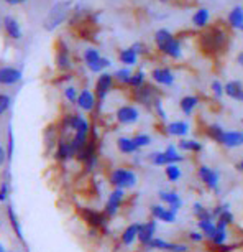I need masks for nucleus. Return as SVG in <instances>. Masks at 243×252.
I'll use <instances>...</instances> for the list:
<instances>
[{
	"mask_svg": "<svg viewBox=\"0 0 243 252\" xmlns=\"http://www.w3.org/2000/svg\"><path fill=\"white\" fill-rule=\"evenodd\" d=\"M237 61H238V64H240L242 68H243V51H240V53H238V56H237Z\"/></svg>",
	"mask_w": 243,
	"mask_h": 252,
	"instance_id": "obj_50",
	"label": "nucleus"
},
{
	"mask_svg": "<svg viewBox=\"0 0 243 252\" xmlns=\"http://www.w3.org/2000/svg\"><path fill=\"white\" fill-rule=\"evenodd\" d=\"M211 89H212V94L216 96L217 99H220L223 94H225V88L222 86L220 81H214V83L211 84Z\"/></svg>",
	"mask_w": 243,
	"mask_h": 252,
	"instance_id": "obj_43",
	"label": "nucleus"
},
{
	"mask_svg": "<svg viewBox=\"0 0 243 252\" xmlns=\"http://www.w3.org/2000/svg\"><path fill=\"white\" fill-rule=\"evenodd\" d=\"M148 251H161V252H189L188 244H178V242H169L161 237H155L148 246L145 247Z\"/></svg>",
	"mask_w": 243,
	"mask_h": 252,
	"instance_id": "obj_8",
	"label": "nucleus"
},
{
	"mask_svg": "<svg viewBox=\"0 0 243 252\" xmlns=\"http://www.w3.org/2000/svg\"><path fill=\"white\" fill-rule=\"evenodd\" d=\"M140 227H141L140 222H133V224L127 226L125 229H123L122 236H120L122 244L123 246H132L133 242L138 239V232H140Z\"/></svg>",
	"mask_w": 243,
	"mask_h": 252,
	"instance_id": "obj_20",
	"label": "nucleus"
},
{
	"mask_svg": "<svg viewBox=\"0 0 243 252\" xmlns=\"http://www.w3.org/2000/svg\"><path fill=\"white\" fill-rule=\"evenodd\" d=\"M194 216L197 218V221H214L212 211H209L206 206H202L201 203L194 204Z\"/></svg>",
	"mask_w": 243,
	"mask_h": 252,
	"instance_id": "obj_34",
	"label": "nucleus"
},
{
	"mask_svg": "<svg viewBox=\"0 0 243 252\" xmlns=\"http://www.w3.org/2000/svg\"><path fill=\"white\" fill-rule=\"evenodd\" d=\"M150 215L156 221L171 224V222L176 221L178 211H174V209H171V208H164L163 204H151V206H150Z\"/></svg>",
	"mask_w": 243,
	"mask_h": 252,
	"instance_id": "obj_11",
	"label": "nucleus"
},
{
	"mask_svg": "<svg viewBox=\"0 0 243 252\" xmlns=\"http://www.w3.org/2000/svg\"><path fill=\"white\" fill-rule=\"evenodd\" d=\"M225 132L227 130L223 129L222 126H218V124H209V126L206 127V135L218 145H222L223 137H225Z\"/></svg>",
	"mask_w": 243,
	"mask_h": 252,
	"instance_id": "obj_25",
	"label": "nucleus"
},
{
	"mask_svg": "<svg viewBox=\"0 0 243 252\" xmlns=\"http://www.w3.org/2000/svg\"><path fill=\"white\" fill-rule=\"evenodd\" d=\"M209 22H211V10L207 7H201L194 12L192 15V25L196 28H207Z\"/></svg>",
	"mask_w": 243,
	"mask_h": 252,
	"instance_id": "obj_21",
	"label": "nucleus"
},
{
	"mask_svg": "<svg viewBox=\"0 0 243 252\" xmlns=\"http://www.w3.org/2000/svg\"><path fill=\"white\" fill-rule=\"evenodd\" d=\"M64 97L68 99L69 102H78L79 94H78V91H76V88L69 86V88H66V89H64Z\"/></svg>",
	"mask_w": 243,
	"mask_h": 252,
	"instance_id": "obj_45",
	"label": "nucleus"
},
{
	"mask_svg": "<svg viewBox=\"0 0 243 252\" xmlns=\"http://www.w3.org/2000/svg\"><path fill=\"white\" fill-rule=\"evenodd\" d=\"M78 106L85 112H90L95 107V94L90 93L89 89H84L78 97Z\"/></svg>",
	"mask_w": 243,
	"mask_h": 252,
	"instance_id": "obj_23",
	"label": "nucleus"
},
{
	"mask_svg": "<svg viewBox=\"0 0 243 252\" xmlns=\"http://www.w3.org/2000/svg\"><path fill=\"white\" fill-rule=\"evenodd\" d=\"M7 216H8V221H10L12 229L15 231L17 237H18V239H23V234H22V226H20V222H18V218H17L15 211H13V208H12V206H7Z\"/></svg>",
	"mask_w": 243,
	"mask_h": 252,
	"instance_id": "obj_35",
	"label": "nucleus"
},
{
	"mask_svg": "<svg viewBox=\"0 0 243 252\" xmlns=\"http://www.w3.org/2000/svg\"><path fill=\"white\" fill-rule=\"evenodd\" d=\"M145 79H146L145 71L138 69L136 73L132 74V79H130V84H128V86H132L133 89H138V88H141V86H145V84H146Z\"/></svg>",
	"mask_w": 243,
	"mask_h": 252,
	"instance_id": "obj_39",
	"label": "nucleus"
},
{
	"mask_svg": "<svg viewBox=\"0 0 243 252\" xmlns=\"http://www.w3.org/2000/svg\"><path fill=\"white\" fill-rule=\"evenodd\" d=\"M8 193H10V185H8V180L5 178L2 182V185H0V203L7 201Z\"/></svg>",
	"mask_w": 243,
	"mask_h": 252,
	"instance_id": "obj_44",
	"label": "nucleus"
},
{
	"mask_svg": "<svg viewBox=\"0 0 243 252\" xmlns=\"http://www.w3.org/2000/svg\"><path fill=\"white\" fill-rule=\"evenodd\" d=\"M113 76L108 73H102L99 76L97 83H95V97H97L99 102H102L104 99L107 97V94L112 91L113 88Z\"/></svg>",
	"mask_w": 243,
	"mask_h": 252,
	"instance_id": "obj_12",
	"label": "nucleus"
},
{
	"mask_svg": "<svg viewBox=\"0 0 243 252\" xmlns=\"http://www.w3.org/2000/svg\"><path fill=\"white\" fill-rule=\"evenodd\" d=\"M160 201L163 204H168L174 211H179V208L183 206V199L176 191H160Z\"/></svg>",
	"mask_w": 243,
	"mask_h": 252,
	"instance_id": "obj_19",
	"label": "nucleus"
},
{
	"mask_svg": "<svg viewBox=\"0 0 243 252\" xmlns=\"http://www.w3.org/2000/svg\"><path fill=\"white\" fill-rule=\"evenodd\" d=\"M197 178L211 191H218V173L207 165H201L197 168Z\"/></svg>",
	"mask_w": 243,
	"mask_h": 252,
	"instance_id": "obj_7",
	"label": "nucleus"
},
{
	"mask_svg": "<svg viewBox=\"0 0 243 252\" xmlns=\"http://www.w3.org/2000/svg\"><path fill=\"white\" fill-rule=\"evenodd\" d=\"M118 60H120V63H123V64L133 66V64H136L138 55L135 53V50H133V48H125V50L120 51V55H118Z\"/></svg>",
	"mask_w": 243,
	"mask_h": 252,
	"instance_id": "obj_32",
	"label": "nucleus"
},
{
	"mask_svg": "<svg viewBox=\"0 0 243 252\" xmlns=\"http://www.w3.org/2000/svg\"><path fill=\"white\" fill-rule=\"evenodd\" d=\"M227 237H228L227 227H220L216 224V231H214V234L209 237V241H211V244H214V246H220V244H225Z\"/></svg>",
	"mask_w": 243,
	"mask_h": 252,
	"instance_id": "obj_33",
	"label": "nucleus"
},
{
	"mask_svg": "<svg viewBox=\"0 0 243 252\" xmlns=\"http://www.w3.org/2000/svg\"><path fill=\"white\" fill-rule=\"evenodd\" d=\"M197 106H199V97L197 96H184L179 102V109L184 116H190Z\"/></svg>",
	"mask_w": 243,
	"mask_h": 252,
	"instance_id": "obj_29",
	"label": "nucleus"
},
{
	"mask_svg": "<svg viewBox=\"0 0 243 252\" xmlns=\"http://www.w3.org/2000/svg\"><path fill=\"white\" fill-rule=\"evenodd\" d=\"M56 66H58L61 71H66L73 66V63H71L69 51H68V48H66V45H59L58 51H56Z\"/></svg>",
	"mask_w": 243,
	"mask_h": 252,
	"instance_id": "obj_24",
	"label": "nucleus"
},
{
	"mask_svg": "<svg viewBox=\"0 0 243 252\" xmlns=\"http://www.w3.org/2000/svg\"><path fill=\"white\" fill-rule=\"evenodd\" d=\"M3 2H7L8 5H18V3H23V2H27V0H3Z\"/></svg>",
	"mask_w": 243,
	"mask_h": 252,
	"instance_id": "obj_49",
	"label": "nucleus"
},
{
	"mask_svg": "<svg viewBox=\"0 0 243 252\" xmlns=\"http://www.w3.org/2000/svg\"><path fill=\"white\" fill-rule=\"evenodd\" d=\"M5 161H8V155H7V150L0 145V168L5 165Z\"/></svg>",
	"mask_w": 243,
	"mask_h": 252,
	"instance_id": "obj_48",
	"label": "nucleus"
},
{
	"mask_svg": "<svg viewBox=\"0 0 243 252\" xmlns=\"http://www.w3.org/2000/svg\"><path fill=\"white\" fill-rule=\"evenodd\" d=\"M20 79H22V71L20 69L10 68V66L0 68V84H3V86H12V84H17Z\"/></svg>",
	"mask_w": 243,
	"mask_h": 252,
	"instance_id": "obj_16",
	"label": "nucleus"
},
{
	"mask_svg": "<svg viewBox=\"0 0 243 252\" xmlns=\"http://www.w3.org/2000/svg\"><path fill=\"white\" fill-rule=\"evenodd\" d=\"M135 91V101L143 104L146 107H155L156 104L161 102L160 99V93L158 89L155 86H150V84H145V86L138 88V89H133Z\"/></svg>",
	"mask_w": 243,
	"mask_h": 252,
	"instance_id": "obj_6",
	"label": "nucleus"
},
{
	"mask_svg": "<svg viewBox=\"0 0 243 252\" xmlns=\"http://www.w3.org/2000/svg\"><path fill=\"white\" fill-rule=\"evenodd\" d=\"M132 71L130 69H127V68H122V69H118L115 74H113V78H115L118 83H122V84H130V79H132Z\"/></svg>",
	"mask_w": 243,
	"mask_h": 252,
	"instance_id": "obj_40",
	"label": "nucleus"
},
{
	"mask_svg": "<svg viewBox=\"0 0 243 252\" xmlns=\"http://www.w3.org/2000/svg\"><path fill=\"white\" fill-rule=\"evenodd\" d=\"M79 215H81V218H82V221L85 222V224L90 227V229H94V231L106 229L107 220H108V218L106 216V213L95 211V209H90V208H81Z\"/></svg>",
	"mask_w": 243,
	"mask_h": 252,
	"instance_id": "obj_5",
	"label": "nucleus"
},
{
	"mask_svg": "<svg viewBox=\"0 0 243 252\" xmlns=\"http://www.w3.org/2000/svg\"><path fill=\"white\" fill-rule=\"evenodd\" d=\"M123 198H125V189H122V188H115L110 194H108L106 208H104V213H106L107 218H113L117 215V211L120 209L122 203H123Z\"/></svg>",
	"mask_w": 243,
	"mask_h": 252,
	"instance_id": "obj_10",
	"label": "nucleus"
},
{
	"mask_svg": "<svg viewBox=\"0 0 243 252\" xmlns=\"http://www.w3.org/2000/svg\"><path fill=\"white\" fill-rule=\"evenodd\" d=\"M0 252H5V251H3V247H2V244H0Z\"/></svg>",
	"mask_w": 243,
	"mask_h": 252,
	"instance_id": "obj_52",
	"label": "nucleus"
},
{
	"mask_svg": "<svg viewBox=\"0 0 243 252\" xmlns=\"http://www.w3.org/2000/svg\"><path fill=\"white\" fill-rule=\"evenodd\" d=\"M242 33H243V28H242Z\"/></svg>",
	"mask_w": 243,
	"mask_h": 252,
	"instance_id": "obj_54",
	"label": "nucleus"
},
{
	"mask_svg": "<svg viewBox=\"0 0 243 252\" xmlns=\"http://www.w3.org/2000/svg\"><path fill=\"white\" fill-rule=\"evenodd\" d=\"M233 222H235V218H233V215L230 213V209H225V211H223L222 215L217 218L216 224L220 226V227H227V229H228V226H232Z\"/></svg>",
	"mask_w": 243,
	"mask_h": 252,
	"instance_id": "obj_38",
	"label": "nucleus"
},
{
	"mask_svg": "<svg viewBox=\"0 0 243 252\" xmlns=\"http://www.w3.org/2000/svg\"><path fill=\"white\" fill-rule=\"evenodd\" d=\"M178 149H179V150H183V152H189V154H201L204 147H202L201 142H197V140L183 139V140H179Z\"/></svg>",
	"mask_w": 243,
	"mask_h": 252,
	"instance_id": "obj_31",
	"label": "nucleus"
},
{
	"mask_svg": "<svg viewBox=\"0 0 243 252\" xmlns=\"http://www.w3.org/2000/svg\"><path fill=\"white\" fill-rule=\"evenodd\" d=\"M242 126H243V121H242Z\"/></svg>",
	"mask_w": 243,
	"mask_h": 252,
	"instance_id": "obj_53",
	"label": "nucleus"
},
{
	"mask_svg": "<svg viewBox=\"0 0 243 252\" xmlns=\"http://www.w3.org/2000/svg\"><path fill=\"white\" fill-rule=\"evenodd\" d=\"M110 185H113L115 188H122V189H128L133 188L138 182L135 172L128 168H115L110 173Z\"/></svg>",
	"mask_w": 243,
	"mask_h": 252,
	"instance_id": "obj_4",
	"label": "nucleus"
},
{
	"mask_svg": "<svg viewBox=\"0 0 243 252\" xmlns=\"http://www.w3.org/2000/svg\"><path fill=\"white\" fill-rule=\"evenodd\" d=\"M227 23L232 30H242L243 28V7L242 5H235L228 12Z\"/></svg>",
	"mask_w": 243,
	"mask_h": 252,
	"instance_id": "obj_18",
	"label": "nucleus"
},
{
	"mask_svg": "<svg viewBox=\"0 0 243 252\" xmlns=\"http://www.w3.org/2000/svg\"><path fill=\"white\" fill-rule=\"evenodd\" d=\"M222 145L225 149H238L243 147V132L242 130H227Z\"/></svg>",
	"mask_w": 243,
	"mask_h": 252,
	"instance_id": "obj_17",
	"label": "nucleus"
},
{
	"mask_svg": "<svg viewBox=\"0 0 243 252\" xmlns=\"http://www.w3.org/2000/svg\"><path fill=\"white\" fill-rule=\"evenodd\" d=\"M223 88H225V94L228 97L243 102V84L240 81H228Z\"/></svg>",
	"mask_w": 243,
	"mask_h": 252,
	"instance_id": "obj_26",
	"label": "nucleus"
},
{
	"mask_svg": "<svg viewBox=\"0 0 243 252\" xmlns=\"http://www.w3.org/2000/svg\"><path fill=\"white\" fill-rule=\"evenodd\" d=\"M155 45H156V48L163 55L168 56V58H173V60L183 58V46H181V41L169 30H166V28H161V30L155 33Z\"/></svg>",
	"mask_w": 243,
	"mask_h": 252,
	"instance_id": "obj_2",
	"label": "nucleus"
},
{
	"mask_svg": "<svg viewBox=\"0 0 243 252\" xmlns=\"http://www.w3.org/2000/svg\"><path fill=\"white\" fill-rule=\"evenodd\" d=\"M10 104H12L10 96H7V94H0V116L5 114L8 109H10Z\"/></svg>",
	"mask_w": 243,
	"mask_h": 252,
	"instance_id": "obj_42",
	"label": "nucleus"
},
{
	"mask_svg": "<svg viewBox=\"0 0 243 252\" xmlns=\"http://www.w3.org/2000/svg\"><path fill=\"white\" fill-rule=\"evenodd\" d=\"M199 45H201V51L206 56H211V58L218 56L227 45V33L220 27H212L201 35Z\"/></svg>",
	"mask_w": 243,
	"mask_h": 252,
	"instance_id": "obj_1",
	"label": "nucleus"
},
{
	"mask_svg": "<svg viewBox=\"0 0 243 252\" xmlns=\"http://www.w3.org/2000/svg\"><path fill=\"white\" fill-rule=\"evenodd\" d=\"M101 58H102V56L99 55V51L95 48H89V50L84 51V61H85V64H87V68L94 66L95 63H99Z\"/></svg>",
	"mask_w": 243,
	"mask_h": 252,
	"instance_id": "obj_37",
	"label": "nucleus"
},
{
	"mask_svg": "<svg viewBox=\"0 0 243 252\" xmlns=\"http://www.w3.org/2000/svg\"><path fill=\"white\" fill-rule=\"evenodd\" d=\"M117 121L122 126H130V124L138 122L140 119V111L135 106H122L117 109Z\"/></svg>",
	"mask_w": 243,
	"mask_h": 252,
	"instance_id": "obj_13",
	"label": "nucleus"
},
{
	"mask_svg": "<svg viewBox=\"0 0 243 252\" xmlns=\"http://www.w3.org/2000/svg\"><path fill=\"white\" fill-rule=\"evenodd\" d=\"M68 8H69V3H58V5H54L51 8L50 15L45 20V28L46 30H54L56 27L59 25L61 22L64 20L66 15H68Z\"/></svg>",
	"mask_w": 243,
	"mask_h": 252,
	"instance_id": "obj_9",
	"label": "nucleus"
},
{
	"mask_svg": "<svg viewBox=\"0 0 243 252\" xmlns=\"http://www.w3.org/2000/svg\"><path fill=\"white\" fill-rule=\"evenodd\" d=\"M3 25H5L7 35L10 36L12 40H20V38H22V30H20V25L17 23L15 18L5 17V20H3Z\"/></svg>",
	"mask_w": 243,
	"mask_h": 252,
	"instance_id": "obj_30",
	"label": "nucleus"
},
{
	"mask_svg": "<svg viewBox=\"0 0 243 252\" xmlns=\"http://www.w3.org/2000/svg\"><path fill=\"white\" fill-rule=\"evenodd\" d=\"M189 132V124L184 121H174L166 126V134L173 137H184Z\"/></svg>",
	"mask_w": 243,
	"mask_h": 252,
	"instance_id": "obj_22",
	"label": "nucleus"
},
{
	"mask_svg": "<svg viewBox=\"0 0 243 252\" xmlns=\"http://www.w3.org/2000/svg\"><path fill=\"white\" fill-rule=\"evenodd\" d=\"M235 168L238 170V172H242V173H243V160L238 161V163L235 165Z\"/></svg>",
	"mask_w": 243,
	"mask_h": 252,
	"instance_id": "obj_51",
	"label": "nucleus"
},
{
	"mask_svg": "<svg viewBox=\"0 0 243 252\" xmlns=\"http://www.w3.org/2000/svg\"><path fill=\"white\" fill-rule=\"evenodd\" d=\"M151 79L155 81L160 86H173L174 83V74L173 71L166 66H160V68H155L151 71Z\"/></svg>",
	"mask_w": 243,
	"mask_h": 252,
	"instance_id": "obj_14",
	"label": "nucleus"
},
{
	"mask_svg": "<svg viewBox=\"0 0 243 252\" xmlns=\"http://www.w3.org/2000/svg\"><path fill=\"white\" fill-rule=\"evenodd\" d=\"M132 48H133V50H135V53H136L138 56H140V55H145V53H146V46H145V45H143V43H141V41H136V43H135V45H133V46H132Z\"/></svg>",
	"mask_w": 243,
	"mask_h": 252,
	"instance_id": "obj_47",
	"label": "nucleus"
},
{
	"mask_svg": "<svg viewBox=\"0 0 243 252\" xmlns=\"http://www.w3.org/2000/svg\"><path fill=\"white\" fill-rule=\"evenodd\" d=\"M132 139L135 142V145L138 147V150L145 149V147H148L151 144V137L148 134H136L135 137H132Z\"/></svg>",
	"mask_w": 243,
	"mask_h": 252,
	"instance_id": "obj_41",
	"label": "nucleus"
},
{
	"mask_svg": "<svg viewBox=\"0 0 243 252\" xmlns=\"http://www.w3.org/2000/svg\"><path fill=\"white\" fill-rule=\"evenodd\" d=\"M73 157H74V152H73V149H71L69 142L59 140L58 149H56V154H54V158L58 161H66V160L73 158Z\"/></svg>",
	"mask_w": 243,
	"mask_h": 252,
	"instance_id": "obj_28",
	"label": "nucleus"
},
{
	"mask_svg": "<svg viewBox=\"0 0 243 252\" xmlns=\"http://www.w3.org/2000/svg\"><path fill=\"white\" fill-rule=\"evenodd\" d=\"M189 239L197 244V242H202L204 239H206V236H204L201 231H190L189 232Z\"/></svg>",
	"mask_w": 243,
	"mask_h": 252,
	"instance_id": "obj_46",
	"label": "nucleus"
},
{
	"mask_svg": "<svg viewBox=\"0 0 243 252\" xmlns=\"http://www.w3.org/2000/svg\"><path fill=\"white\" fill-rule=\"evenodd\" d=\"M148 158L156 166H168V165H179L183 161V155H179V149H176L174 145H168V149L164 152L151 154Z\"/></svg>",
	"mask_w": 243,
	"mask_h": 252,
	"instance_id": "obj_3",
	"label": "nucleus"
},
{
	"mask_svg": "<svg viewBox=\"0 0 243 252\" xmlns=\"http://www.w3.org/2000/svg\"><path fill=\"white\" fill-rule=\"evenodd\" d=\"M181 175H183V172H181V168H179V165H168V166H164V177L169 180V182H179V178H181Z\"/></svg>",
	"mask_w": 243,
	"mask_h": 252,
	"instance_id": "obj_36",
	"label": "nucleus"
},
{
	"mask_svg": "<svg viewBox=\"0 0 243 252\" xmlns=\"http://www.w3.org/2000/svg\"><path fill=\"white\" fill-rule=\"evenodd\" d=\"M155 232H156V220H151L148 222H145V224H141L136 241L140 242L141 247H146L155 239Z\"/></svg>",
	"mask_w": 243,
	"mask_h": 252,
	"instance_id": "obj_15",
	"label": "nucleus"
},
{
	"mask_svg": "<svg viewBox=\"0 0 243 252\" xmlns=\"http://www.w3.org/2000/svg\"><path fill=\"white\" fill-rule=\"evenodd\" d=\"M117 149L123 155H130L138 152V147L135 145V142L130 137H118L117 139Z\"/></svg>",
	"mask_w": 243,
	"mask_h": 252,
	"instance_id": "obj_27",
	"label": "nucleus"
}]
</instances>
